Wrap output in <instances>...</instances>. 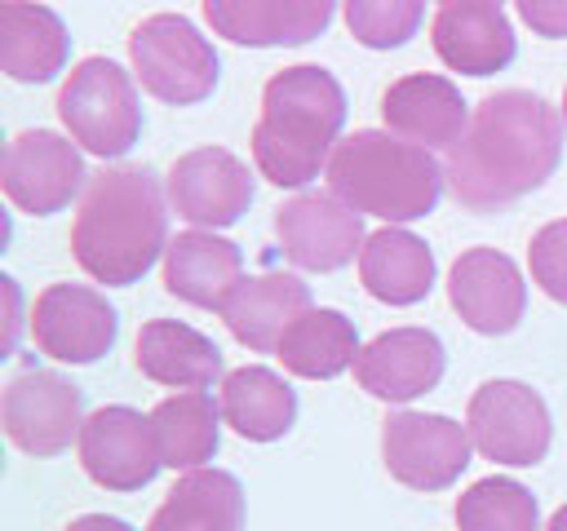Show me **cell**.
<instances>
[{"label":"cell","instance_id":"obj_33","mask_svg":"<svg viewBox=\"0 0 567 531\" xmlns=\"http://www.w3.org/2000/svg\"><path fill=\"white\" fill-rule=\"evenodd\" d=\"M0 288H4V305H9L0 354H13V350H18V332H22V292H18V279H13V274H4V279H0Z\"/></svg>","mask_w":567,"mask_h":531},{"label":"cell","instance_id":"obj_24","mask_svg":"<svg viewBox=\"0 0 567 531\" xmlns=\"http://www.w3.org/2000/svg\"><path fill=\"white\" fill-rule=\"evenodd\" d=\"M137 372L168 389H208L221 376V350L190 323L151 319L137 332Z\"/></svg>","mask_w":567,"mask_h":531},{"label":"cell","instance_id":"obj_23","mask_svg":"<svg viewBox=\"0 0 567 531\" xmlns=\"http://www.w3.org/2000/svg\"><path fill=\"white\" fill-rule=\"evenodd\" d=\"M359 283L381 305H416L434 288V252L403 226H381L363 239Z\"/></svg>","mask_w":567,"mask_h":531},{"label":"cell","instance_id":"obj_30","mask_svg":"<svg viewBox=\"0 0 567 531\" xmlns=\"http://www.w3.org/2000/svg\"><path fill=\"white\" fill-rule=\"evenodd\" d=\"M346 31L363 49H399L408 44L425 22V0H341Z\"/></svg>","mask_w":567,"mask_h":531},{"label":"cell","instance_id":"obj_5","mask_svg":"<svg viewBox=\"0 0 567 531\" xmlns=\"http://www.w3.org/2000/svg\"><path fill=\"white\" fill-rule=\"evenodd\" d=\"M58 119L80 150L97 159L128 155L142 137V97L133 71L111 58L75 62L58 88Z\"/></svg>","mask_w":567,"mask_h":531},{"label":"cell","instance_id":"obj_13","mask_svg":"<svg viewBox=\"0 0 567 531\" xmlns=\"http://www.w3.org/2000/svg\"><path fill=\"white\" fill-rule=\"evenodd\" d=\"M168 204L195 230L235 226L252 204V173L226 146H195L168 168Z\"/></svg>","mask_w":567,"mask_h":531},{"label":"cell","instance_id":"obj_28","mask_svg":"<svg viewBox=\"0 0 567 531\" xmlns=\"http://www.w3.org/2000/svg\"><path fill=\"white\" fill-rule=\"evenodd\" d=\"M359 332H354V319H346L341 310H328V305H310L279 341L275 358L284 363V372L301 376V381H332L341 372L354 367L359 358Z\"/></svg>","mask_w":567,"mask_h":531},{"label":"cell","instance_id":"obj_35","mask_svg":"<svg viewBox=\"0 0 567 531\" xmlns=\"http://www.w3.org/2000/svg\"><path fill=\"white\" fill-rule=\"evenodd\" d=\"M545 531H567V504H558L554 509V518H549V527Z\"/></svg>","mask_w":567,"mask_h":531},{"label":"cell","instance_id":"obj_25","mask_svg":"<svg viewBox=\"0 0 567 531\" xmlns=\"http://www.w3.org/2000/svg\"><path fill=\"white\" fill-rule=\"evenodd\" d=\"M221 420L248 442H275L297 425V389L261 363H244L221 381Z\"/></svg>","mask_w":567,"mask_h":531},{"label":"cell","instance_id":"obj_15","mask_svg":"<svg viewBox=\"0 0 567 531\" xmlns=\"http://www.w3.org/2000/svg\"><path fill=\"white\" fill-rule=\"evenodd\" d=\"M447 301L478 336H505L527 314V283L514 257L496 248H465L447 270Z\"/></svg>","mask_w":567,"mask_h":531},{"label":"cell","instance_id":"obj_27","mask_svg":"<svg viewBox=\"0 0 567 531\" xmlns=\"http://www.w3.org/2000/svg\"><path fill=\"white\" fill-rule=\"evenodd\" d=\"M151 429L168 469H204L221 442V403L208 389H177L151 407Z\"/></svg>","mask_w":567,"mask_h":531},{"label":"cell","instance_id":"obj_7","mask_svg":"<svg viewBox=\"0 0 567 531\" xmlns=\"http://www.w3.org/2000/svg\"><path fill=\"white\" fill-rule=\"evenodd\" d=\"M465 429L483 460L509 469L540 465L554 442L549 407L523 381H483L465 403Z\"/></svg>","mask_w":567,"mask_h":531},{"label":"cell","instance_id":"obj_10","mask_svg":"<svg viewBox=\"0 0 567 531\" xmlns=\"http://www.w3.org/2000/svg\"><path fill=\"white\" fill-rule=\"evenodd\" d=\"M0 425L4 438L27 456H62L71 442H80L84 429V398L80 385H71L58 372L31 367L4 385L0 398Z\"/></svg>","mask_w":567,"mask_h":531},{"label":"cell","instance_id":"obj_31","mask_svg":"<svg viewBox=\"0 0 567 531\" xmlns=\"http://www.w3.org/2000/svg\"><path fill=\"white\" fill-rule=\"evenodd\" d=\"M527 270H532V283L549 301L567 305V217L545 221L532 235V243H527Z\"/></svg>","mask_w":567,"mask_h":531},{"label":"cell","instance_id":"obj_17","mask_svg":"<svg viewBox=\"0 0 567 531\" xmlns=\"http://www.w3.org/2000/svg\"><path fill=\"white\" fill-rule=\"evenodd\" d=\"M430 44H434V53L447 71H461V75H474V80L505 71L518 53L514 22L492 0L439 4L434 22H430Z\"/></svg>","mask_w":567,"mask_h":531},{"label":"cell","instance_id":"obj_14","mask_svg":"<svg viewBox=\"0 0 567 531\" xmlns=\"http://www.w3.org/2000/svg\"><path fill=\"white\" fill-rule=\"evenodd\" d=\"M80 465L106 491H142L159 473V447L151 416L128 403H106L84 416L80 429Z\"/></svg>","mask_w":567,"mask_h":531},{"label":"cell","instance_id":"obj_1","mask_svg":"<svg viewBox=\"0 0 567 531\" xmlns=\"http://www.w3.org/2000/svg\"><path fill=\"white\" fill-rule=\"evenodd\" d=\"M563 159V115L532 88L487 93L447 150V190L470 212H501L540 190Z\"/></svg>","mask_w":567,"mask_h":531},{"label":"cell","instance_id":"obj_36","mask_svg":"<svg viewBox=\"0 0 567 531\" xmlns=\"http://www.w3.org/2000/svg\"><path fill=\"white\" fill-rule=\"evenodd\" d=\"M563 119H567V88H563Z\"/></svg>","mask_w":567,"mask_h":531},{"label":"cell","instance_id":"obj_37","mask_svg":"<svg viewBox=\"0 0 567 531\" xmlns=\"http://www.w3.org/2000/svg\"><path fill=\"white\" fill-rule=\"evenodd\" d=\"M439 4H456V0H439ZM492 4H501V0H492Z\"/></svg>","mask_w":567,"mask_h":531},{"label":"cell","instance_id":"obj_26","mask_svg":"<svg viewBox=\"0 0 567 531\" xmlns=\"http://www.w3.org/2000/svg\"><path fill=\"white\" fill-rule=\"evenodd\" d=\"M146 531H244V487L226 469H190L173 482Z\"/></svg>","mask_w":567,"mask_h":531},{"label":"cell","instance_id":"obj_21","mask_svg":"<svg viewBox=\"0 0 567 531\" xmlns=\"http://www.w3.org/2000/svg\"><path fill=\"white\" fill-rule=\"evenodd\" d=\"M71 58L66 22L40 0L0 4V66L18 84H49Z\"/></svg>","mask_w":567,"mask_h":531},{"label":"cell","instance_id":"obj_9","mask_svg":"<svg viewBox=\"0 0 567 531\" xmlns=\"http://www.w3.org/2000/svg\"><path fill=\"white\" fill-rule=\"evenodd\" d=\"M0 186H4V199L18 212H31V217L62 212L89 186L84 155L66 133L27 128L4 146Z\"/></svg>","mask_w":567,"mask_h":531},{"label":"cell","instance_id":"obj_34","mask_svg":"<svg viewBox=\"0 0 567 531\" xmlns=\"http://www.w3.org/2000/svg\"><path fill=\"white\" fill-rule=\"evenodd\" d=\"M62 531H133L124 518H111V513H80L75 522H66Z\"/></svg>","mask_w":567,"mask_h":531},{"label":"cell","instance_id":"obj_11","mask_svg":"<svg viewBox=\"0 0 567 531\" xmlns=\"http://www.w3.org/2000/svg\"><path fill=\"white\" fill-rule=\"evenodd\" d=\"M275 239L297 270L332 274L363 252V212L332 190H301L275 208Z\"/></svg>","mask_w":567,"mask_h":531},{"label":"cell","instance_id":"obj_19","mask_svg":"<svg viewBox=\"0 0 567 531\" xmlns=\"http://www.w3.org/2000/svg\"><path fill=\"white\" fill-rule=\"evenodd\" d=\"M381 119H385V133L412 146L452 150L470 124V111H465L461 88L447 75L412 71V75H399L381 93Z\"/></svg>","mask_w":567,"mask_h":531},{"label":"cell","instance_id":"obj_22","mask_svg":"<svg viewBox=\"0 0 567 531\" xmlns=\"http://www.w3.org/2000/svg\"><path fill=\"white\" fill-rule=\"evenodd\" d=\"M310 310V283H301L297 274L270 270V274H248L235 296L226 301L221 319L230 327V336L257 354L279 350L284 332Z\"/></svg>","mask_w":567,"mask_h":531},{"label":"cell","instance_id":"obj_12","mask_svg":"<svg viewBox=\"0 0 567 531\" xmlns=\"http://www.w3.org/2000/svg\"><path fill=\"white\" fill-rule=\"evenodd\" d=\"M27 327L40 354L58 363H97L120 336V314L97 288L49 283L35 292Z\"/></svg>","mask_w":567,"mask_h":531},{"label":"cell","instance_id":"obj_32","mask_svg":"<svg viewBox=\"0 0 567 531\" xmlns=\"http://www.w3.org/2000/svg\"><path fill=\"white\" fill-rule=\"evenodd\" d=\"M523 27L540 40H567V0H514Z\"/></svg>","mask_w":567,"mask_h":531},{"label":"cell","instance_id":"obj_2","mask_svg":"<svg viewBox=\"0 0 567 531\" xmlns=\"http://www.w3.org/2000/svg\"><path fill=\"white\" fill-rule=\"evenodd\" d=\"M168 248L164 190L151 168H102L89 177L75 221L71 257L75 266L106 288L137 283Z\"/></svg>","mask_w":567,"mask_h":531},{"label":"cell","instance_id":"obj_20","mask_svg":"<svg viewBox=\"0 0 567 531\" xmlns=\"http://www.w3.org/2000/svg\"><path fill=\"white\" fill-rule=\"evenodd\" d=\"M244 283V252L213 230H182L164 248V288L195 310H226Z\"/></svg>","mask_w":567,"mask_h":531},{"label":"cell","instance_id":"obj_29","mask_svg":"<svg viewBox=\"0 0 567 531\" xmlns=\"http://www.w3.org/2000/svg\"><path fill=\"white\" fill-rule=\"evenodd\" d=\"M456 531H540L536 496L518 478H478L456 496Z\"/></svg>","mask_w":567,"mask_h":531},{"label":"cell","instance_id":"obj_18","mask_svg":"<svg viewBox=\"0 0 567 531\" xmlns=\"http://www.w3.org/2000/svg\"><path fill=\"white\" fill-rule=\"evenodd\" d=\"M337 0H204L213 35L248 49L310 44L332 27Z\"/></svg>","mask_w":567,"mask_h":531},{"label":"cell","instance_id":"obj_4","mask_svg":"<svg viewBox=\"0 0 567 531\" xmlns=\"http://www.w3.org/2000/svg\"><path fill=\"white\" fill-rule=\"evenodd\" d=\"M328 190L363 217H381L385 226H408L434 212L447 173L425 146H412L381 128H354L337 142L328 159Z\"/></svg>","mask_w":567,"mask_h":531},{"label":"cell","instance_id":"obj_3","mask_svg":"<svg viewBox=\"0 0 567 531\" xmlns=\"http://www.w3.org/2000/svg\"><path fill=\"white\" fill-rule=\"evenodd\" d=\"M346 88L328 66H284L261 88V115L252 124V164L279 190H301L341 142Z\"/></svg>","mask_w":567,"mask_h":531},{"label":"cell","instance_id":"obj_16","mask_svg":"<svg viewBox=\"0 0 567 531\" xmlns=\"http://www.w3.org/2000/svg\"><path fill=\"white\" fill-rule=\"evenodd\" d=\"M447 372V350L430 327H390L372 336L354 358V381L381 403H412L430 394Z\"/></svg>","mask_w":567,"mask_h":531},{"label":"cell","instance_id":"obj_6","mask_svg":"<svg viewBox=\"0 0 567 531\" xmlns=\"http://www.w3.org/2000/svg\"><path fill=\"white\" fill-rule=\"evenodd\" d=\"M128 62L142 93L164 106H195L213 97L221 62L213 40L182 13H151L128 35Z\"/></svg>","mask_w":567,"mask_h":531},{"label":"cell","instance_id":"obj_8","mask_svg":"<svg viewBox=\"0 0 567 531\" xmlns=\"http://www.w3.org/2000/svg\"><path fill=\"white\" fill-rule=\"evenodd\" d=\"M470 429L439 412H390L381 425V460L412 491H447L470 469Z\"/></svg>","mask_w":567,"mask_h":531}]
</instances>
